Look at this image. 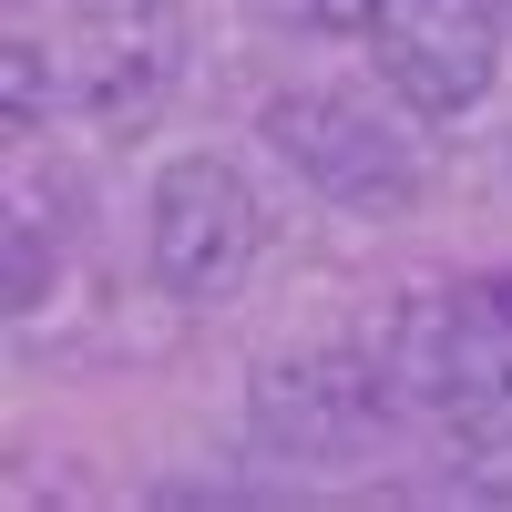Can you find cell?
Listing matches in <instances>:
<instances>
[{
	"mask_svg": "<svg viewBox=\"0 0 512 512\" xmlns=\"http://www.w3.org/2000/svg\"><path fill=\"white\" fill-rule=\"evenodd\" d=\"M410 103H369V93H338V82H297V93L267 103V154L287 164L297 185L338 216H410L420 195H431V154L410 134Z\"/></svg>",
	"mask_w": 512,
	"mask_h": 512,
	"instance_id": "6da1fadb",
	"label": "cell"
},
{
	"mask_svg": "<svg viewBox=\"0 0 512 512\" xmlns=\"http://www.w3.org/2000/svg\"><path fill=\"white\" fill-rule=\"evenodd\" d=\"M390 379L461 451H512V318H502L492 287L420 297L390 328Z\"/></svg>",
	"mask_w": 512,
	"mask_h": 512,
	"instance_id": "7a4b0ae2",
	"label": "cell"
},
{
	"mask_svg": "<svg viewBox=\"0 0 512 512\" xmlns=\"http://www.w3.org/2000/svg\"><path fill=\"white\" fill-rule=\"evenodd\" d=\"M502 31H512V0H502Z\"/></svg>",
	"mask_w": 512,
	"mask_h": 512,
	"instance_id": "ba28073f",
	"label": "cell"
},
{
	"mask_svg": "<svg viewBox=\"0 0 512 512\" xmlns=\"http://www.w3.org/2000/svg\"><path fill=\"white\" fill-rule=\"evenodd\" d=\"M62 103L103 134H134L175 103L185 72V0H62Z\"/></svg>",
	"mask_w": 512,
	"mask_h": 512,
	"instance_id": "8992f818",
	"label": "cell"
},
{
	"mask_svg": "<svg viewBox=\"0 0 512 512\" xmlns=\"http://www.w3.org/2000/svg\"><path fill=\"white\" fill-rule=\"evenodd\" d=\"M359 41H369L379 82H390V103H410L420 123L482 113L502 82V52H512L502 0H369Z\"/></svg>",
	"mask_w": 512,
	"mask_h": 512,
	"instance_id": "5b68a950",
	"label": "cell"
},
{
	"mask_svg": "<svg viewBox=\"0 0 512 512\" xmlns=\"http://www.w3.org/2000/svg\"><path fill=\"white\" fill-rule=\"evenodd\" d=\"M482 287H492V297H502V318H512V277H482Z\"/></svg>",
	"mask_w": 512,
	"mask_h": 512,
	"instance_id": "52a82bcc",
	"label": "cell"
},
{
	"mask_svg": "<svg viewBox=\"0 0 512 512\" xmlns=\"http://www.w3.org/2000/svg\"><path fill=\"white\" fill-rule=\"evenodd\" d=\"M410 400L390 379V349H287L246 379V431L287 472H338L390 431Z\"/></svg>",
	"mask_w": 512,
	"mask_h": 512,
	"instance_id": "3957f363",
	"label": "cell"
},
{
	"mask_svg": "<svg viewBox=\"0 0 512 512\" xmlns=\"http://www.w3.org/2000/svg\"><path fill=\"white\" fill-rule=\"evenodd\" d=\"M267 256V195L246 185L236 154H175L154 164V195H144V277L185 308H216L256 277Z\"/></svg>",
	"mask_w": 512,
	"mask_h": 512,
	"instance_id": "277c9868",
	"label": "cell"
}]
</instances>
